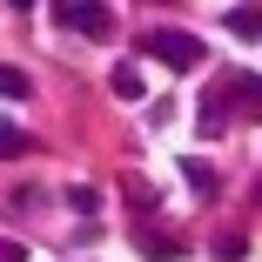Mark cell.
<instances>
[{
	"mask_svg": "<svg viewBox=\"0 0 262 262\" xmlns=\"http://www.w3.org/2000/svg\"><path fill=\"white\" fill-rule=\"evenodd\" d=\"M141 54H155V61L175 68V74H195V68L208 61V47H202L195 34H182V27H155V34H141Z\"/></svg>",
	"mask_w": 262,
	"mask_h": 262,
	"instance_id": "1",
	"label": "cell"
},
{
	"mask_svg": "<svg viewBox=\"0 0 262 262\" xmlns=\"http://www.w3.org/2000/svg\"><path fill=\"white\" fill-rule=\"evenodd\" d=\"M54 27H74V34H88V40H108L115 34V14L101 7V0H54Z\"/></svg>",
	"mask_w": 262,
	"mask_h": 262,
	"instance_id": "2",
	"label": "cell"
},
{
	"mask_svg": "<svg viewBox=\"0 0 262 262\" xmlns=\"http://www.w3.org/2000/svg\"><path fill=\"white\" fill-rule=\"evenodd\" d=\"M229 88H235V108H242L249 121H262V81H255V74H229Z\"/></svg>",
	"mask_w": 262,
	"mask_h": 262,
	"instance_id": "3",
	"label": "cell"
},
{
	"mask_svg": "<svg viewBox=\"0 0 262 262\" xmlns=\"http://www.w3.org/2000/svg\"><path fill=\"white\" fill-rule=\"evenodd\" d=\"M108 88H115L121 101H141V94H148V81H141V68H135V61H121V68L108 74Z\"/></svg>",
	"mask_w": 262,
	"mask_h": 262,
	"instance_id": "4",
	"label": "cell"
},
{
	"mask_svg": "<svg viewBox=\"0 0 262 262\" xmlns=\"http://www.w3.org/2000/svg\"><path fill=\"white\" fill-rule=\"evenodd\" d=\"M222 27H229L235 40H262V7H235V14H229Z\"/></svg>",
	"mask_w": 262,
	"mask_h": 262,
	"instance_id": "5",
	"label": "cell"
},
{
	"mask_svg": "<svg viewBox=\"0 0 262 262\" xmlns=\"http://www.w3.org/2000/svg\"><path fill=\"white\" fill-rule=\"evenodd\" d=\"M27 148H34V135H27V128H14V121H0V162H20Z\"/></svg>",
	"mask_w": 262,
	"mask_h": 262,
	"instance_id": "6",
	"label": "cell"
},
{
	"mask_svg": "<svg viewBox=\"0 0 262 262\" xmlns=\"http://www.w3.org/2000/svg\"><path fill=\"white\" fill-rule=\"evenodd\" d=\"M182 182L208 202V195H215V168H208V162H195V155H188V162H182Z\"/></svg>",
	"mask_w": 262,
	"mask_h": 262,
	"instance_id": "7",
	"label": "cell"
},
{
	"mask_svg": "<svg viewBox=\"0 0 262 262\" xmlns=\"http://www.w3.org/2000/svg\"><path fill=\"white\" fill-rule=\"evenodd\" d=\"M229 128V101L222 94H202V135H222Z\"/></svg>",
	"mask_w": 262,
	"mask_h": 262,
	"instance_id": "8",
	"label": "cell"
},
{
	"mask_svg": "<svg viewBox=\"0 0 262 262\" xmlns=\"http://www.w3.org/2000/svg\"><path fill=\"white\" fill-rule=\"evenodd\" d=\"M141 255L148 262H182V242L175 235H141Z\"/></svg>",
	"mask_w": 262,
	"mask_h": 262,
	"instance_id": "9",
	"label": "cell"
},
{
	"mask_svg": "<svg viewBox=\"0 0 262 262\" xmlns=\"http://www.w3.org/2000/svg\"><path fill=\"white\" fill-rule=\"evenodd\" d=\"M68 208L94 222V215H101V188H88V182H81V188H68Z\"/></svg>",
	"mask_w": 262,
	"mask_h": 262,
	"instance_id": "10",
	"label": "cell"
},
{
	"mask_svg": "<svg viewBox=\"0 0 262 262\" xmlns=\"http://www.w3.org/2000/svg\"><path fill=\"white\" fill-rule=\"evenodd\" d=\"M0 94H7V101H27V94H34V81H27L20 68H0Z\"/></svg>",
	"mask_w": 262,
	"mask_h": 262,
	"instance_id": "11",
	"label": "cell"
},
{
	"mask_svg": "<svg viewBox=\"0 0 262 262\" xmlns=\"http://www.w3.org/2000/svg\"><path fill=\"white\" fill-rule=\"evenodd\" d=\"M215 262H242V235H222L215 242Z\"/></svg>",
	"mask_w": 262,
	"mask_h": 262,
	"instance_id": "12",
	"label": "cell"
},
{
	"mask_svg": "<svg viewBox=\"0 0 262 262\" xmlns=\"http://www.w3.org/2000/svg\"><path fill=\"white\" fill-rule=\"evenodd\" d=\"M0 262H27V249L20 242H0Z\"/></svg>",
	"mask_w": 262,
	"mask_h": 262,
	"instance_id": "13",
	"label": "cell"
},
{
	"mask_svg": "<svg viewBox=\"0 0 262 262\" xmlns=\"http://www.w3.org/2000/svg\"><path fill=\"white\" fill-rule=\"evenodd\" d=\"M7 7H34V0H7Z\"/></svg>",
	"mask_w": 262,
	"mask_h": 262,
	"instance_id": "14",
	"label": "cell"
}]
</instances>
